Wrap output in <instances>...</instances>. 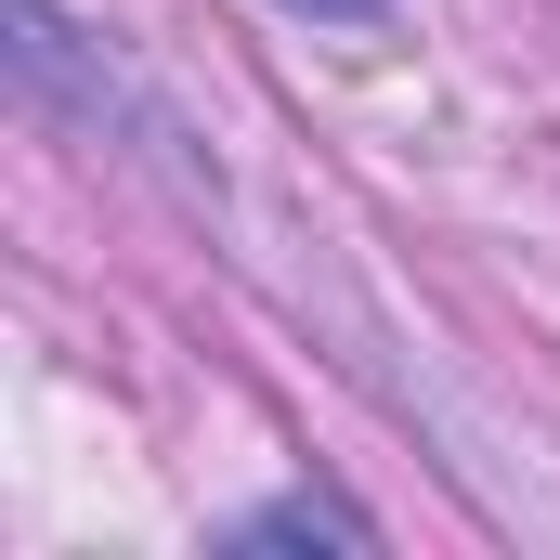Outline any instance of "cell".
Instances as JSON below:
<instances>
[{
    "instance_id": "2",
    "label": "cell",
    "mask_w": 560,
    "mask_h": 560,
    "mask_svg": "<svg viewBox=\"0 0 560 560\" xmlns=\"http://www.w3.org/2000/svg\"><path fill=\"white\" fill-rule=\"evenodd\" d=\"M275 13H300V26H392V0H275Z\"/></svg>"
},
{
    "instance_id": "1",
    "label": "cell",
    "mask_w": 560,
    "mask_h": 560,
    "mask_svg": "<svg viewBox=\"0 0 560 560\" xmlns=\"http://www.w3.org/2000/svg\"><path fill=\"white\" fill-rule=\"evenodd\" d=\"M222 548L235 560H261V548H378V522H365V509H352V495H326V482H300V495H261V509H248V522H222Z\"/></svg>"
}]
</instances>
